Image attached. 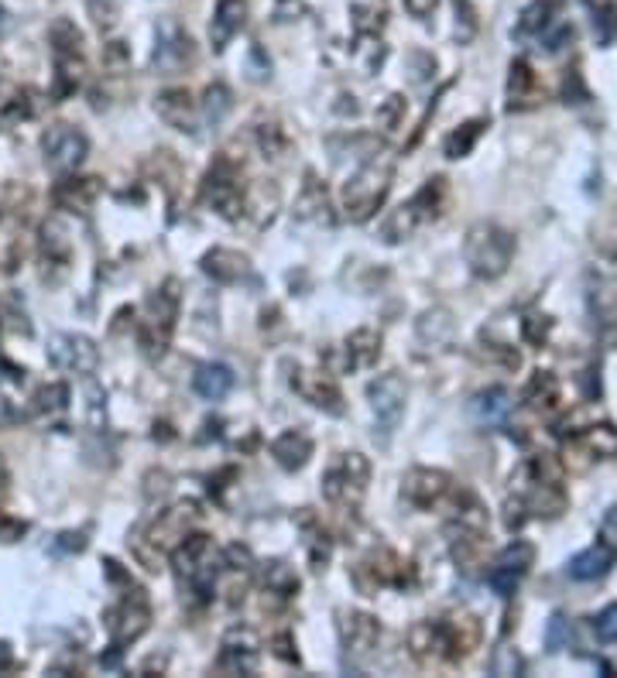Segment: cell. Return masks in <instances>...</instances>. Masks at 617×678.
I'll return each instance as SVG.
<instances>
[{"instance_id":"cell-1","label":"cell","mask_w":617,"mask_h":678,"mask_svg":"<svg viewBox=\"0 0 617 678\" xmlns=\"http://www.w3.org/2000/svg\"><path fill=\"white\" fill-rule=\"evenodd\" d=\"M463 254H466V264L473 267L477 278L494 282V278L505 274L507 264H511L514 237H511L507 230H501V226H494V223H477V226L466 233Z\"/></svg>"},{"instance_id":"cell-2","label":"cell","mask_w":617,"mask_h":678,"mask_svg":"<svg viewBox=\"0 0 617 678\" xmlns=\"http://www.w3.org/2000/svg\"><path fill=\"white\" fill-rule=\"evenodd\" d=\"M442 202H446V178H429L415 196L408 199V202H401L395 213L384 219L381 237H384L388 243H398V241H405V237H412L415 226H422L425 219L440 216Z\"/></svg>"},{"instance_id":"cell-3","label":"cell","mask_w":617,"mask_h":678,"mask_svg":"<svg viewBox=\"0 0 617 678\" xmlns=\"http://www.w3.org/2000/svg\"><path fill=\"white\" fill-rule=\"evenodd\" d=\"M388 189H391V161H367V165L347 182V189H343V209H347V216L364 223V219L384 202Z\"/></svg>"},{"instance_id":"cell-4","label":"cell","mask_w":617,"mask_h":678,"mask_svg":"<svg viewBox=\"0 0 617 678\" xmlns=\"http://www.w3.org/2000/svg\"><path fill=\"white\" fill-rule=\"evenodd\" d=\"M367 480H371V462L360 453H343L330 462L323 477V494L336 507H357L367 494Z\"/></svg>"},{"instance_id":"cell-5","label":"cell","mask_w":617,"mask_h":678,"mask_svg":"<svg viewBox=\"0 0 617 678\" xmlns=\"http://www.w3.org/2000/svg\"><path fill=\"white\" fill-rule=\"evenodd\" d=\"M178 282L176 278H169L165 285L154 291L152 298H148V308H152V315L144 319V326H141V343H144V353L148 356H161L165 347H169V339H172V329H176V315H178Z\"/></svg>"},{"instance_id":"cell-6","label":"cell","mask_w":617,"mask_h":678,"mask_svg":"<svg viewBox=\"0 0 617 678\" xmlns=\"http://www.w3.org/2000/svg\"><path fill=\"white\" fill-rule=\"evenodd\" d=\"M176 566L182 579L199 592V600H210L213 592V576H217V551L206 535H185L176 545Z\"/></svg>"},{"instance_id":"cell-7","label":"cell","mask_w":617,"mask_h":678,"mask_svg":"<svg viewBox=\"0 0 617 678\" xmlns=\"http://www.w3.org/2000/svg\"><path fill=\"white\" fill-rule=\"evenodd\" d=\"M48 360L69 373H93L100 364V350L93 347L86 336H72V332H59L48 343Z\"/></svg>"},{"instance_id":"cell-8","label":"cell","mask_w":617,"mask_h":678,"mask_svg":"<svg viewBox=\"0 0 617 678\" xmlns=\"http://www.w3.org/2000/svg\"><path fill=\"white\" fill-rule=\"evenodd\" d=\"M202 199L223 213L226 219H237L243 213V199H241V185H237V172H234V165L220 158L217 165H213V172L206 176V189H202Z\"/></svg>"},{"instance_id":"cell-9","label":"cell","mask_w":617,"mask_h":678,"mask_svg":"<svg viewBox=\"0 0 617 678\" xmlns=\"http://www.w3.org/2000/svg\"><path fill=\"white\" fill-rule=\"evenodd\" d=\"M148 600L141 590H131V596H124V603L117 610L107 613V631H111L113 644H128V641H137V637L148 631Z\"/></svg>"},{"instance_id":"cell-10","label":"cell","mask_w":617,"mask_h":678,"mask_svg":"<svg viewBox=\"0 0 617 678\" xmlns=\"http://www.w3.org/2000/svg\"><path fill=\"white\" fill-rule=\"evenodd\" d=\"M367 397H371V408H374L377 421H381V432L391 436L398 418L405 412V380L398 373H381L367 388Z\"/></svg>"},{"instance_id":"cell-11","label":"cell","mask_w":617,"mask_h":678,"mask_svg":"<svg viewBox=\"0 0 617 678\" xmlns=\"http://www.w3.org/2000/svg\"><path fill=\"white\" fill-rule=\"evenodd\" d=\"M531 559H535V548L529 542H514V545H507L501 555H498V562H494V569H490V586L498 596H511V592L518 590V583L525 579V572L531 569Z\"/></svg>"},{"instance_id":"cell-12","label":"cell","mask_w":617,"mask_h":678,"mask_svg":"<svg viewBox=\"0 0 617 678\" xmlns=\"http://www.w3.org/2000/svg\"><path fill=\"white\" fill-rule=\"evenodd\" d=\"M45 158L52 168L69 172L86 158V134L69 127V124H55L52 131L45 134Z\"/></svg>"},{"instance_id":"cell-13","label":"cell","mask_w":617,"mask_h":678,"mask_svg":"<svg viewBox=\"0 0 617 678\" xmlns=\"http://www.w3.org/2000/svg\"><path fill=\"white\" fill-rule=\"evenodd\" d=\"M217 668L230 672V675H251L258 668V637L251 634L247 627H234L230 634L223 637Z\"/></svg>"},{"instance_id":"cell-14","label":"cell","mask_w":617,"mask_h":678,"mask_svg":"<svg viewBox=\"0 0 617 678\" xmlns=\"http://www.w3.org/2000/svg\"><path fill=\"white\" fill-rule=\"evenodd\" d=\"M292 388L306 397L308 404L330 412V415H343V394L336 388L330 373H316V371H295L292 373Z\"/></svg>"},{"instance_id":"cell-15","label":"cell","mask_w":617,"mask_h":678,"mask_svg":"<svg viewBox=\"0 0 617 678\" xmlns=\"http://www.w3.org/2000/svg\"><path fill=\"white\" fill-rule=\"evenodd\" d=\"M401 494L405 501H412L415 507H432L449 494V477L442 470H429V466H415L405 473L401 480Z\"/></svg>"},{"instance_id":"cell-16","label":"cell","mask_w":617,"mask_h":678,"mask_svg":"<svg viewBox=\"0 0 617 678\" xmlns=\"http://www.w3.org/2000/svg\"><path fill=\"white\" fill-rule=\"evenodd\" d=\"M340 637H343V648L350 658H367L377 648V637L381 627L371 613H340Z\"/></svg>"},{"instance_id":"cell-17","label":"cell","mask_w":617,"mask_h":678,"mask_svg":"<svg viewBox=\"0 0 617 678\" xmlns=\"http://www.w3.org/2000/svg\"><path fill=\"white\" fill-rule=\"evenodd\" d=\"M193 59V42L176 21H165L158 31V48H154V66L165 72H176Z\"/></svg>"},{"instance_id":"cell-18","label":"cell","mask_w":617,"mask_h":678,"mask_svg":"<svg viewBox=\"0 0 617 678\" xmlns=\"http://www.w3.org/2000/svg\"><path fill=\"white\" fill-rule=\"evenodd\" d=\"M202 271H206L213 282H220V285H234V282H241V278L251 274V261H247V254H241V250L217 247V250H210V254L202 257Z\"/></svg>"},{"instance_id":"cell-19","label":"cell","mask_w":617,"mask_h":678,"mask_svg":"<svg viewBox=\"0 0 617 678\" xmlns=\"http://www.w3.org/2000/svg\"><path fill=\"white\" fill-rule=\"evenodd\" d=\"M196 507L193 503H185V507H172V511H165L152 527V545L158 551H176V545L185 538V531H189V521L196 518L193 514Z\"/></svg>"},{"instance_id":"cell-20","label":"cell","mask_w":617,"mask_h":678,"mask_svg":"<svg viewBox=\"0 0 617 678\" xmlns=\"http://www.w3.org/2000/svg\"><path fill=\"white\" fill-rule=\"evenodd\" d=\"M247 24V4L243 0H220L217 14L210 24V42L217 52H223L226 45L234 42V35H241V28Z\"/></svg>"},{"instance_id":"cell-21","label":"cell","mask_w":617,"mask_h":678,"mask_svg":"<svg viewBox=\"0 0 617 678\" xmlns=\"http://www.w3.org/2000/svg\"><path fill=\"white\" fill-rule=\"evenodd\" d=\"M408 648H412V655L419 658L422 665H432V661L449 658L446 634H442V620H422V624H415L412 634H408Z\"/></svg>"},{"instance_id":"cell-22","label":"cell","mask_w":617,"mask_h":678,"mask_svg":"<svg viewBox=\"0 0 617 678\" xmlns=\"http://www.w3.org/2000/svg\"><path fill=\"white\" fill-rule=\"evenodd\" d=\"M442 634H446L449 661H457V658H466L473 648H477V641H481V624H477V617L460 613V617L442 620Z\"/></svg>"},{"instance_id":"cell-23","label":"cell","mask_w":617,"mask_h":678,"mask_svg":"<svg viewBox=\"0 0 617 678\" xmlns=\"http://www.w3.org/2000/svg\"><path fill=\"white\" fill-rule=\"evenodd\" d=\"M154 110L176 131H193V124H196V107H193V96L185 89H165L154 100Z\"/></svg>"},{"instance_id":"cell-24","label":"cell","mask_w":617,"mask_h":678,"mask_svg":"<svg viewBox=\"0 0 617 678\" xmlns=\"http://www.w3.org/2000/svg\"><path fill=\"white\" fill-rule=\"evenodd\" d=\"M271 456L285 470H302L308 456H312V438L306 432H299V429H288V432H282L271 442Z\"/></svg>"},{"instance_id":"cell-25","label":"cell","mask_w":617,"mask_h":678,"mask_svg":"<svg viewBox=\"0 0 617 678\" xmlns=\"http://www.w3.org/2000/svg\"><path fill=\"white\" fill-rule=\"evenodd\" d=\"M614 566V548L607 545V542H600V545H590L587 551H580L573 562H570V576L580 579V583H590V579H600V576H607Z\"/></svg>"},{"instance_id":"cell-26","label":"cell","mask_w":617,"mask_h":678,"mask_svg":"<svg viewBox=\"0 0 617 678\" xmlns=\"http://www.w3.org/2000/svg\"><path fill=\"white\" fill-rule=\"evenodd\" d=\"M96 196H100V178H66L55 189V202L62 209H89Z\"/></svg>"},{"instance_id":"cell-27","label":"cell","mask_w":617,"mask_h":678,"mask_svg":"<svg viewBox=\"0 0 617 678\" xmlns=\"http://www.w3.org/2000/svg\"><path fill=\"white\" fill-rule=\"evenodd\" d=\"M193 384H196L199 397H206V401H220V397H226L230 388H234V371L223 367V364H206V367H199Z\"/></svg>"},{"instance_id":"cell-28","label":"cell","mask_w":617,"mask_h":678,"mask_svg":"<svg viewBox=\"0 0 617 678\" xmlns=\"http://www.w3.org/2000/svg\"><path fill=\"white\" fill-rule=\"evenodd\" d=\"M377 356H381V332L374 329H357L347 339V364L353 371L357 367H371Z\"/></svg>"},{"instance_id":"cell-29","label":"cell","mask_w":617,"mask_h":678,"mask_svg":"<svg viewBox=\"0 0 617 678\" xmlns=\"http://www.w3.org/2000/svg\"><path fill=\"white\" fill-rule=\"evenodd\" d=\"M261 583H265L267 592H278V596H292V592H299V576L295 569L282 562V559H275V562H265V569H261Z\"/></svg>"},{"instance_id":"cell-30","label":"cell","mask_w":617,"mask_h":678,"mask_svg":"<svg viewBox=\"0 0 617 678\" xmlns=\"http://www.w3.org/2000/svg\"><path fill=\"white\" fill-rule=\"evenodd\" d=\"M319 209H330L326 185H323V182H316V176H306L302 196H299V202H295V216L299 219H316V216H323Z\"/></svg>"},{"instance_id":"cell-31","label":"cell","mask_w":617,"mask_h":678,"mask_svg":"<svg viewBox=\"0 0 617 678\" xmlns=\"http://www.w3.org/2000/svg\"><path fill=\"white\" fill-rule=\"evenodd\" d=\"M507 412H511V394L505 388H490L473 397V415L481 421H501Z\"/></svg>"},{"instance_id":"cell-32","label":"cell","mask_w":617,"mask_h":678,"mask_svg":"<svg viewBox=\"0 0 617 678\" xmlns=\"http://www.w3.org/2000/svg\"><path fill=\"white\" fill-rule=\"evenodd\" d=\"M507 96H511V110L529 107L531 103V96H535V72L529 69V62H514V66H511Z\"/></svg>"},{"instance_id":"cell-33","label":"cell","mask_w":617,"mask_h":678,"mask_svg":"<svg viewBox=\"0 0 617 678\" xmlns=\"http://www.w3.org/2000/svg\"><path fill=\"white\" fill-rule=\"evenodd\" d=\"M52 42H55V55H83V31L66 18L52 24Z\"/></svg>"},{"instance_id":"cell-34","label":"cell","mask_w":617,"mask_h":678,"mask_svg":"<svg viewBox=\"0 0 617 678\" xmlns=\"http://www.w3.org/2000/svg\"><path fill=\"white\" fill-rule=\"evenodd\" d=\"M531 408H552L555 404V397H559V384H555V377L552 373H535L529 384V391H525Z\"/></svg>"},{"instance_id":"cell-35","label":"cell","mask_w":617,"mask_h":678,"mask_svg":"<svg viewBox=\"0 0 617 678\" xmlns=\"http://www.w3.org/2000/svg\"><path fill=\"white\" fill-rule=\"evenodd\" d=\"M583 445H587L594 456L611 460V456H617V429H611V425H594V429L583 436Z\"/></svg>"},{"instance_id":"cell-36","label":"cell","mask_w":617,"mask_h":678,"mask_svg":"<svg viewBox=\"0 0 617 678\" xmlns=\"http://www.w3.org/2000/svg\"><path fill=\"white\" fill-rule=\"evenodd\" d=\"M484 127H487V120H470V124H463L460 131L446 137V154H449V158H463V154L473 148V141L481 137Z\"/></svg>"},{"instance_id":"cell-37","label":"cell","mask_w":617,"mask_h":678,"mask_svg":"<svg viewBox=\"0 0 617 678\" xmlns=\"http://www.w3.org/2000/svg\"><path fill=\"white\" fill-rule=\"evenodd\" d=\"M374 120H377V127H381L384 134H395L398 127H401V120H405V96L391 93V96L377 107Z\"/></svg>"},{"instance_id":"cell-38","label":"cell","mask_w":617,"mask_h":678,"mask_svg":"<svg viewBox=\"0 0 617 678\" xmlns=\"http://www.w3.org/2000/svg\"><path fill=\"white\" fill-rule=\"evenodd\" d=\"M258 141H261V148H265L271 158H282V154L288 151V134H285V127L278 124V120H271V124H261L258 127Z\"/></svg>"},{"instance_id":"cell-39","label":"cell","mask_w":617,"mask_h":678,"mask_svg":"<svg viewBox=\"0 0 617 678\" xmlns=\"http://www.w3.org/2000/svg\"><path fill=\"white\" fill-rule=\"evenodd\" d=\"M555 11V0H539L531 4L529 11L522 14V24H518V35H529V31H542L549 24V14Z\"/></svg>"},{"instance_id":"cell-40","label":"cell","mask_w":617,"mask_h":678,"mask_svg":"<svg viewBox=\"0 0 617 678\" xmlns=\"http://www.w3.org/2000/svg\"><path fill=\"white\" fill-rule=\"evenodd\" d=\"M230 107H234V100H230V89L223 86V83L206 89V117H210L213 124H220Z\"/></svg>"},{"instance_id":"cell-41","label":"cell","mask_w":617,"mask_h":678,"mask_svg":"<svg viewBox=\"0 0 617 678\" xmlns=\"http://www.w3.org/2000/svg\"><path fill=\"white\" fill-rule=\"evenodd\" d=\"M570 637H573L570 620H566L563 613H552L549 627H546V648H549V651H563V648L570 644Z\"/></svg>"},{"instance_id":"cell-42","label":"cell","mask_w":617,"mask_h":678,"mask_svg":"<svg viewBox=\"0 0 617 678\" xmlns=\"http://www.w3.org/2000/svg\"><path fill=\"white\" fill-rule=\"evenodd\" d=\"M66 384H48L38 391V412H62L66 408Z\"/></svg>"},{"instance_id":"cell-43","label":"cell","mask_w":617,"mask_h":678,"mask_svg":"<svg viewBox=\"0 0 617 678\" xmlns=\"http://www.w3.org/2000/svg\"><path fill=\"white\" fill-rule=\"evenodd\" d=\"M103 66L111 69V72H124V69L131 66V48L124 42H111L103 48Z\"/></svg>"},{"instance_id":"cell-44","label":"cell","mask_w":617,"mask_h":678,"mask_svg":"<svg viewBox=\"0 0 617 678\" xmlns=\"http://www.w3.org/2000/svg\"><path fill=\"white\" fill-rule=\"evenodd\" d=\"M594 631H596V637H600L604 644H614V641H617V603H611L607 610L596 617Z\"/></svg>"},{"instance_id":"cell-45","label":"cell","mask_w":617,"mask_h":678,"mask_svg":"<svg viewBox=\"0 0 617 678\" xmlns=\"http://www.w3.org/2000/svg\"><path fill=\"white\" fill-rule=\"evenodd\" d=\"M522 672V658L514 655L511 648H501L494 658V675H518Z\"/></svg>"},{"instance_id":"cell-46","label":"cell","mask_w":617,"mask_h":678,"mask_svg":"<svg viewBox=\"0 0 617 678\" xmlns=\"http://www.w3.org/2000/svg\"><path fill=\"white\" fill-rule=\"evenodd\" d=\"M226 562H230V569H247L251 566V551L241 545H230L226 548Z\"/></svg>"},{"instance_id":"cell-47","label":"cell","mask_w":617,"mask_h":678,"mask_svg":"<svg viewBox=\"0 0 617 678\" xmlns=\"http://www.w3.org/2000/svg\"><path fill=\"white\" fill-rule=\"evenodd\" d=\"M440 7V0H405V11L412 14V18H425V14H432Z\"/></svg>"},{"instance_id":"cell-48","label":"cell","mask_w":617,"mask_h":678,"mask_svg":"<svg viewBox=\"0 0 617 678\" xmlns=\"http://www.w3.org/2000/svg\"><path fill=\"white\" fill-rule=\"evenodd\" d=\"M604 538L611 548H617V507H611V514L604 518Z\"/></svg>"},{"instance_id":"cell-49","label":"cell","mask_w":617,"mask_h":678,"mask_svg":"<svg viewBox=\"0 0 617 678\" xmlns=\"http://www.w3.org/2000/svg\"><path fill=\"white\" fill-rule=\"evenodd\" d=\"M587 4H590V7H596V4H600V7H604V4H607V0H587Z\"/></svg>"},{"instance_id":"cell-50","label":"cell","mask_w":617,"mask_h":678,"mask_svg":"<svg viewBox=\"0 0 617 678\" xmlns=\"http://www.w3.org/2000/svg\"><path fill=\"white\" fill-rule=\"evenodd\" d=\"M614 319H617V306H614Z\"/></svg>"}]
</instances>
